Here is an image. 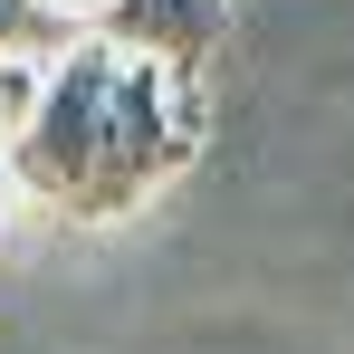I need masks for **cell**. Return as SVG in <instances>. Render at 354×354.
<instances>
[{"label":"cell","instance_id":"6da1fadb","mask_svg":"<svg viewBox=\"0 0 354 354\" xmlns=\"http://www.w3.org/2000/svg\"><path fill=\"white\" fill-rule=\"evenodd\" d=\"M201 153V77L124 39H67L10 134V192L67 230L134 221Z\"/></svg>","mask_w":354,"mask_h":354},{"label":"cell","instance_id":"277c9868","mask_svg":"<svg viewBox=\"0 0 354 354\" xmlns=\"http://www.w3.org/2000/svg\"><path fill=\"white\" fill-rule=\"evenodd\" d=\"M0 182H10V163H0Z\"/></svg>","mask_w":354,"mask_h":354},{"label":"cell","instance_id":"3957f363","mask_svg":"<svg viewBox=\"0 0 354 354\" xmlns=\"http://www.w3.org/2000/svg\"><path fill=\"white\" fill-rule=\"evenodd\" d=\"M48 48H67L48 0H0V58H48Z\"/></svg>","mask_w":354,"mask_h":354},{"label":"cell","instance_id":"7a4b0ae2","mask_svg":"<svg viewBox=\"0 0 354 354\" xmlns=\"http://www.w3.org/2000/svg\"><path fill=\"white\" fill-rule=\"evenodd\" d=\"M48 19H58V39H124L192 77L230 39V0H48Z\"/></svg>","mask_w":354,"mask_h":354}]
</instances>
